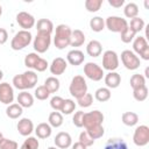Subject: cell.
Segmentation results:
<instances>
[{
    "label": "cell",
    "mask_w": 149,
    "mask_h": 149,
    "mask_svg": "<svg viewBox=\"0 0 149 149\" xmlns=\"http://www.w3.org/2000/svg\"><path fill=\"white\" fill-rule=\"evenodd\" d=\"M71 28L66 24H58L56 27V33L54 37L55 47L59 50L65 49L68 45H70V37H71Z\"/></svg>",
    "instance_id": "1"
},
{
    "label": "cell",
    "mask_w": 149,
    "mask_h": 149,
    "mask_svg": "<svg viewBox=\"0 0 149 149\" xmlns=\"http://www.w3.org/2000/svg\"><path fill=\"white\" fill-rule=\"evenodd\" d=\"M69 91H70V94L72 97H74L76 99L86 94L87 93V84H86V80L84 79V77L79 76V74L74 76L71 80Z\"/></svg>",
    "instance_id": "2"
},
{
    "label": "cell",
    "mask_w": 149,
    "mask_h": 149,
    "mask_svg": "<svg viewBox=\"0 0 149 149\" xmlns=\"http://www.w3.org/2000/svg\"><path fill=\"white\" fill-rule=\"evenodd\" d=\"M31 34L29 30H20L17 31L14 37L12 38V42H10V48L13 50H22L24 49L26 47L29 45V43L31 42Z\"/></svg>",
    "instance_id": "3"
},
{
    "label": "cell",
    "mask_w": 149,
    "mask_h": 149,
    "mask_svg": "<svg viewBox=\"0 0 149 149\" xmlns=\"http://www.w3.org/2000/svg\"><path fill=\"white\" fill-rule=\"evenodd\" d=\"M105 26L107 27L108 30L113 31V33H122L127 27H128V22L126 19L120 17V16H108L105 21Z\"/></svg>",
    "instance_id": "4"
},
{
    "label": "cell",
    "mask_w": 149,
    "mask_h": 149,
    "mask_svg": "<svg viewBox=\"0 0 149 149\" xmlns=\"http://www.w3.org/2000/svg\"><path fill=\"white\" fill-rule=\"evenodd\" d=\"M50 43H51V35L50 34L37 33L36 37L34 38L33 45H34V49L37 54H43L49 49Z\"/></svg>",
    "instance_id": "5"
},
{
    "label": "cell",
    "mask_w": 149,
    "mask_h": 149,
    "mask_svg": "<svg viewBox=\"0 0 149 149\" xmlns=\"http://www.w3.org/2000/svg\"><path fill=\"white\" fill-rule=\"evenodd\" d=\"M133 142L137 147H144L149 143V127L146 125L136 127L133 135Z\"/></svg>",
    "instance_id": "6"
},
{
    "label": "cell",
    "mask_w": 149,
    "mask_h": 149,
    "mask_svg": "<svg viewBox=\"0 0 149 149\" xmlns=\"http://www.w3.org/2000/svg\"><path fill=\"white\" fill-rule=\"evenodd\" d=\"M121 62L128 70H136L141 64L137 55L130 50H123L121 52Z\"/></svg>",
    "instance_id": "7"
},
{
    "label": "cell",
    "mask_w": 149,
    "mask_h": 149,
    "mask_svg": "<svg viewBox=\"0 0 149 149\" xmlns=\"http://www.w3.org/2000/svg\"><path fill=\"white\" fill-rule=\"evenodd\" d=\"M133 49L137 55H140V57L142 59L149 61V44H148L146 37H143V36L135 37V40L133 42Z\"/></svg>",
    "instance_id": "8"
},
{
    "label": "cell",
    "mask_w": 149,
    "mask_h": 149,
    "mask_svg": "<svg viewBox=\"0 0 149 149\" xmlns=\"http://www.w3.org/2000/svg\"><path fill=\"white\" fill-rule=\"evenodd\" d=\"M102 122H104V114L98 109L84 114V127H85V129L91 128V127H95V126H101Z\"/></svg>",
    "instance_id": "9"
},
{
    "label": "cell",
    "mask_w": 149,
    "mask_h": 149,
    "mask_svg": "<svg viewBox=\"0 0 149 149\" xmlns=\"http://www.w3.org/2000/svg\"><path fill=\"white\" fill-rule=\"evenodd\" d=\"M119 66V57L118 54L113 50H106L102 55V68L105 70L114 71Z\"/></svg>",
    "instance_id": "10"
},
{
    "label": "cell",
    "mask_w": 149,
    "mask_h": 149,
    "mask_svg": "<svg viewBox=\"0 0 149 149\" xmlns=\"http://www.w3.org/2000/svg\"><path fill=\"white\" fill-rule=\"evenodd\" d=\"M84 73L87 78H90L93 81H99L104 77V70L95 63L88 62L84 65Z\"/></svg>",
    "instance_id": "11"
},
{
    "label": "cell",
    "mask_w": 149,
    "mask_h": 149,
    "mask_svg": "<svg viewBox=\"0 0 149 149\" xmlns=\"http://www.w3.org/2000/svg\"><path fill=\"white\" fill-rule=\"evenodd\" d=\"M14 100V91L10 84L3 81L0 83V102L5 105H10Z\"/></svg>",
    "instance_id": "12"
},
{
    "label": "cell",
    "mask_w": 149,
    "mask_h": 149,
    "mask_svg": "<svg viewBox=\"0 0 149 149\" xmlns=\"http://www.w3.org/2000/svg\"><path fill=\"white\" fill-rule=\"evenodd\" d=\"M16 22L23 30H29L35 26V17L27 12H20L16 15Z\"/></svg>",
    "instance_id": "13"
},
{
    "label": "cell",
    "mask_w": 149,
    "mask_h": 149,
    "mask_svg": "<svg viewBox=\"0 0 149 149\" xmlns=\"http://www.w3.org/2000/svg\"><path fill=\"white\" fill-rule=\"evenodd\" d=\"M16 128H17V132L22 136H29L34 130V123H33V121L30 119L23 118L17 122Z\"/></svg>",
    "instance_id": "14"
},
{
    "label": "cell",
    "mask_w": 149,
    "mask_h": 149,
    "mask_svg": "<svg viewBox=\"0 0 149 149\" xmlns=\"http://www.w3.org/2000/svg\"><path fill=\"white\" fill-rule=\"evenodd\" d=\"M54 142H55V144H56L57 148H59V149H66V148H69L72 144V139H71V136H70L69 133L61 132V133H58L56 135Z\"/></svg>",
    "instance_id": "15"
},
{
    "label": "cell",
    "mask_w": 149,
    "mask_h": 149,
    "mask_svg": "<svg viewBox=\"0 0 149 149\" xmlns=\"http://www.w3.org/2000/svg\"><path fill=\"white\" fill-rule=\"evenodd\" d=\"M66 61L62 57H57L52 61V63L50 64V72L55 76H59V74H63L64 71L66 70Z\"/></svg>",
    "instance_id": "16"
},
{
    "label": "cell",
    "mask_w": 149,
    "mask_h": 149,
    "mask_svg": "<svg viewBox=\"0 0 149 149\" xmlns=\"http://www.w3.org/2000/svg\"><path fill=\"white\" fill-rule=\"evenodd\" d=\"M84 52L80 51V50H77V49H73V50H70L66 55V61L71 64V65H80L83 62H84Z\"/></svg>",
    "instance_id": "17"
},
{
    "label": "cell",
    "mask_w": 149,
    "mask_h": 149,
    "mask_svg": "<svg viewBox=\"0 0 149 149\" xmlns=\"http://www.w3.org/2000/svg\"><path fill=\"white\" fill-rule=\"evenodd\" d=\"M121 83V76L115 72V71H111L105 76V84L107 86V88H116Z\"/></svg>",
    "instance_id": "18"
},
{
    "label": "cell",
    "mask_w": 149,
    "mask_h": 149,
    "mask_svg": "<svg viewBox=\"0 0 149 149\" xmlns=\"http://www.w3.org/2000/svg\"><path fill=\"white\" fill-rule=\"evenodd\" d=\"M101 51H102V45L99 41L97 40H92L88 42L87 47H86V52L88 56L91 57H98L101 55Z\"/></svg>",
    "instance_id": "19"
},
{
    "label": "cell",
    "mask_w": 149,
    "mask_h": 149,
    "mask_svg": "<svg viewBox=\"0 0 149 149\" xmlns=\"http://www.w3.org/2000/svg\"><path fill=\"white\" fill-rule=\"evenodd\" d=\"M17 104L23 108H29L34 105V97L27 91H22L17 95Z\"/></svg>",
    "instance_id": "20"
},
{
    "label": "cell",
    "mask_w": 149,
    "mask_h": 149,
    "mask_svg": "<svg viewBox=\"0 0 149 149\" xmlns=\"http://www.w3.org/2000/svg\"><path fill=\"white\" fill-rule=\"evenodd\" d=\"M36 29L37 33H44V34H50L54 30V23L49 19H40L36 23Z\"/></svg>",
    "instance_id": "21"
},
{
    "label": "cell",
    "mask_w": 149,
    "mask_h": 149,
    "mask_svg": "<svg viewBox=\"0 0 149 149\" xmlns=\"http://www.w3.org/2000/svg\"><path fill=\"white\" fill-rule=\"evenodd\" d=\"M22 79H23V83L26 85V88H33L37 84L38 77L34 71H29L28 70V71L22 73Z\"/></svg>",
    "instance_id": "22"
},
{
    "label": "cell",
    "mask_w": 149,
    "mask_h": 149,
    "mask_svg": "<svg viewBox=\"0 0 149 149\" xmlns=\"http://www.w3.org/2000/svg\"><path fill=\"white\" fill-rule=\"evenodd\" d=\"M85 42V35L80 29H74L71 33L70 37V45L71 47H80Z\"/></svg>",
    "instance_id": "23"
},
{
    "label": "cell",
    "mask_w": 149,
    "mask_h": 149,
    "mask_svg": "<svg viewBox=\"0 0 149 149\" xmlns=\"http://www.w3.org/2000/svg\"><path fill=\"white\" fill-rule=\"evenodd\" d=\"M51 126L47 122H42V123H38L37 127L35 128V133H36V136L38 139H48L50 135H51Z\"/></svg>",
    "instance_id": "24"
},
{
    "label": "cell",
    "mask_w": 149,
    "mask_h": 149,
    "mask_svg": "<svg viewBox=\"0 0 149 149\" xmlns=\"http://www.w3.org/2000/svg\"><path fill=\"white\" fill-rule=\"evenodd\" d=\"M104 149H128V146L122 139L114 137V139H109L106 142Z\"/></svg>",
    "instance_id": "25"
},
{
    "label": "cell",
    "mask_w": 149,
    "mask_h": 149,
    "mask_svg": "<svg viewBox=\"0 0 149 149\" xmlns=\"http://www.w3.org/2000/svg\"><path fill=\"white\" fill-rule=\"evenodd\" d=\"M121 120H122L123 125H126L128 127H133L139 122V115L134 112H125L121 116Z\"/></svg>",
    "instance_id": "26"
},
{
    "label": "cell",
    "mask_w": 149,
    "mask_h": 149,
    "mask_svg": "<svg viewBox=\"0 0 149 149\" xmlns=\"http://www.w3.org/2000/svg\"><path fill=\"white\" fill-rule=\"evenodd\" d=\"M22 112L23 109L19 104H10L6 108V114L9 119H17L19 116H21Z\"/></svg>",
    "instance_id": "27"
},
{
    "label": "cell",
    "mask_w": 149,
    "mask_h": 149,
    "mask_svg": "<svg viewBox=\"0 0 149 149\" xmlns=\"http://www.w3.org/2000/svg\"><path fill=\"white\" fill-rule=\"evenodd\" d=\"M59 85H61L59 84V80L56 77H54V76L48 77L45 79V81H44V86L47 87V90L49 91V93H56L59 90Z\"/></svg>",
    "instance_id": "28"
},
{
    "label": "cell",
    "mask_w": 149,
    "mask_h": 149,
    "mask_svg": "<svg viewBox=\"0 0 149 149\" xmlns=\"http://www.w3.org/2000/svg\"><path fill=\"white\" fill-rule=\"evenodd\" d=\"M123 13H125V16L128 17V19H134V17H137V14H139V6L135 3V2H128L125 8H123Z\"/></svg>",
    "instance_id": "29"
},
{
    "label": "cell",
    "mask_w": 149,
    "mask_h": 149,
    "mask_svg": "<svg viewBox=\"0 0 149 149\" xmlns=\"http://www.w3.org/2000/svg\"><path fill=\"white\" fill-rule=\"evenodd\" d=\"M48 121H49V125H50L51 127L58 128V127H61V126L63 125V115H62V113L56 112V111H55V112H51V113L49 114Z\"/></svg>",
    "instance_id": "30"
},
{
    "label": "cell",
    "mask_w": 149,
    "mask_h": 149,
    "mask_svg": "<svg viewBox=\"0 0 149 149\" xmlns=\"http://www.w3.org/2000/svg\"><path fill=\"white\" fill-rule=\"evenodd\" d=\"M90 28L95 31V33H99L104 28H105V21L101 16H94L90 20Z\"/></svg>",
    "instance_id": "31"
},
{
    "label": "cell",
    "mask_w": 149,
    "mask_h": 149,
    "mask_svg": "<svg viewBox=\"0 0 149 149\" xmlns=\"http://www.w3.org/2000/svg\"><path fill=\"white\" fill-rule=\"evenodd\" d=\"M94 97H95V99L98 101L105 102V101H107V100L111 99V90L107 88V87H100V88H98L95 91Z\"/></svg>",
    "instance_id": "32"
},
{
    "label": "cell",
    "mask_w": 149,
    "mask_h": 149,
    "mask_svg": "<svg viewBox=\"0 0 149 149\" xmlns=\"http://www.w3.org/2000/svg\"><path fill=\"white\" fill-rule=\"evenodd\" d=\"M128 27L130 29H133L137 34V33H140L141 30H143L146 28V23H144L143 19H141V17L137 16V17H134V19L130 20V23L128 24Z\"/></svg>",
    "instance_id": "33"
},
{
    "label": "cell",
    "mask_w": 149,
    "mask_h": 149,
    "mask_svg": "<svg viewBox=\"0 0 149 149\" xmlns=\"http://www.w3.org/2000/svg\"><path fill=\"white\" fill-rule=\"evenodd\" d=\"M133 97L136 101H144L148 98V87L144 85V86L133 90Z\"/></svg>",
    "instance_id": "34"
},
{
    "label": "cell",
    "mask_w": 149,
    "mask_h": 149,
    "mask_svg": "<svg viewBox=\"0 0 149 149\" xmlns=\"http://www.w3.org/2000/svg\"><path fill=\"white\" fill-rule=\"evenodd\" d=\"M144 85H146V78L142 74L135 73V74L132 76V78H130V86H132L133 90L139 88V87L144 86Z\"/></svg>",
    "instance_id": "35"
},
{
    "label": "cell",
    "mask_w": 149,
    "mask_h": 149,
    "mask_svg": "<svg viewBox=\"0 0 149 149\" xmlns=\"http://www.w3.org/2000/svg\"><path fill=\"white\" fill-rule=\"evenodd\" d=\"M74 109H76V102L72 99H64L63 105H62V108H61V112L63 114L69 115L72 112H74Z\"/></svg>",
    "instance_id": "36"
},
{
    "label": "cell",
    "mask_w": 149,
    "mask_h": 149,
    "mask_svg": "<svg viewBox=\"0 0 149 149\" xmlns=\"http://www.w3.org/2000/svg\"><path fill=\"white\" fill-rule=\"evenodd\" d=\"M102 5V0H86L85 1V8L90 13H95L100 9Z\"/></svg>",
    "instance_id": "37"
},
{
    "label": "cell",
    "mask_w": 149,
    "mask_h": 149,
    "mask_svg": "<svg viewBox=\"0 0 149 149\" xmlns=\"http://www.w3.org/2000/svg\"><path fill=\"white\" fill-rule=\"evenodd\" d=\"M86 132H87V134H88L93 140H97V139L102 137V135H104V133H105L102 125H101V126H95V127L87 128Z\"/></svg>",
    "instance_id": "38"
},
{
    "label": "cell",
    "mask_w": 149,
    "mask_h": 149,
    "mask_svg": "<svg viewBox=\"0 0 149 149\" xmlns=\"http://www.w3.org/2000/svg\"><path fill=\"white\" fill-rule=\"evenodd\" d=\"M38 140L34 136H28L24 142L22 143V146L20 147V149H38Z\"/></svg>",
    "instance_id": "39"
},
{
    "label": "cell",
    "mask_w": 149,
    "mask_h": 149,
    "mask_svg": "<svg viewBox=\"0 0 149 149\" xmlns=\"http://www.w3.org/2000/svg\"><path fill=\"white\" fill-rule=\"evenodd\" d=\"M38 59H40V56L36 52H30L24 57V65L29 69H34V66Z\"/></svg>",
    "instance_id": "40"
},
{
    "label": "cell",
    "mask_w": 149,
    "mask_h": 149,
    "mask_svg": "<svg viewBox=\"0 0 149 149\" xmlns=\"http://www.w3.org/2000/svg\"><path fill=\"white\" fill-rule=\"evenodd\" d=\"M34 93H35V98L38 99V100H45V99H48L49 95H50L49 91L47 90V87H45L44 85L37 86V87L35 88V92H34Z\"/></svg>",
    "instance_id": "41"
},
{
    "label": "cell",
    "mask_w": 149,
    "mask_h": 149,
    "mask_svg": "<svg viewBox=\"0 0 149 149\" xmlns=\"http://www.w3.org/2000/svg\"><path fill=\"white\" fill-rule=\"evenodd\" d=\"M135 35H136V33H135L133 29H130L129 27H127V28L121 33V41H122L123 43H130V42L134 40Z\"/></svg>",
    "instance_id": "42"
},
{
    "label": "cell",
    "mask_w": 149,
    "mask_h": 149,
    "mask_svg": "<svg viewBox=\"0 0 149 149\" xmlns=\"http://www.w3.org/2000/svg\"><path fill=\"white\" fill-rule=\"evenodd\" d=\"M77 102H78V105H79L80 107H84V108L90 107V106L92 105V102H93V97H92L91 93H86V94H84L83 97L78 98V99H77Z\"/></svg>",
    "instance_id": "43"
},
{
    "label": "cell",
    "mask_w": 149,
    "mask_h": 149,
    "mask_svg": "<svg viewBox=\"0 0 149 149\" xmlns=\"http://www.w3.org/2000/svg\"><path fill=\"white\" fill-rule=\"evenodd\" d=\"M84 112L83 111H78V112H76L74 113V115L72 116V122H73V125L76 126V127H78V128H81V127H84Z\"/></svg>",
    "instance_id": "44"
},
{
    "label": "cell",
    "mask_w": 149,
    "mask_h": 149,
    "mask_svg": "<svg viewBox=\"0 0 149 149\" xmlns=\"http://www.w3.org/2000/svg\"><path fill=\"white\" fill-rule=\"evenodd\" d=\"M0 149H19V146L15 141L2 137L0 141Z\"/></svg>",
    "instance_id": "45"
},
{
    "label": "cell",
    "mask_w": 149,
    "mask_h": 149,
    "mask_svg": "<svg viewBox=\"0 0 149 149\" xmlns=\"http://www.w3.org/2000/svg\"><path fill=\"white\" fill-rule=\"evenodd\" d=\"M79 142L83 143L85 147H91V146H93L94 140L87 134L86 130H84V132H81L80 135H79Z\"/></svg>",
    "instance_id": "46"
},
{
    "label": "cell",
    "mask_w": 149,
    "mask_h": 149,
    "mask_svg": "<svg viewBox=\"0 0 149 149\" xmlns=\"http://www.w3.org/2000/svg\"><path fill=\"white\" fill-rule=\"evenodd\" d=\"M63 101H64V99H63L62 97L55 95V97H52L51 100H50V106H51L56 112H58V111H61V108H62Z\"/></svg>",
    "instance_id": "47"
},
{
    "label": "cell",
    "mask_w": 149,
    "mask_h": 149,
    "mask_svg": "<svg viewBox=\"0 0 149 149\" xmlns=\"http://www.w3.org/2000/svg\"><path fill=\"white\" fill-rule=\"evenodd\" d=\"M13 85L15 88L17 90H21V91H26V85L23 83V79H22V74H16L14 78H13Z\"/></svg>",
    "instance_id": "48"
},
{
    "label": "cell",
    "mask_w": 149,
    "mask_h": 149,
    "mask_svg": "<svg viewBox=\"0 0 149 149\" xmlns=\"http://www.w3.org/2000/svg\"><path fill=\"white\" fill-rule=\"evenodd\" d=\"M48 62L44 59V58H41L40 57V59L37 61V63L35 64V66H34V69L37 71V72H43V71H45L47 70V68H48Z\"/></svg>",
    "instance_id": "49"
},
{
    "label": "cell",
    "mask_w": 149,
    "mask_h": 149,
    "mask_svg": "<svg viewBox=\"0 0 149 149\" xmlns=\"http://www.w3.org/2000/svg\"><path fill=\"white\" fill-rule=\"evenodd\" d=\"M8 40V33L5 28H0V44H5Z\"/></svg>",
    "instance_id": "50"
},
{
    "label": "cell",
    "mask_w": 149,
    "mask_h": 149,
    "mask_svg": "<svg viewBox=\"0 0 149 149\" xmlns=\"http://www.w3.org/2000/svg\"><path fill=\"white\" fill-rule=\"evenodd\" d=\"M108 3L114 8H120L121 6H123L125 0H108Z\"/></svg>",
    "instance_id": "51"
},
{
    "label": "cell",
    "mask_w": 149,
    "mask_h": 149,
    "mask_svg": "<svg viewBox=\"0 0 149 149\" xmlns=\"http://www.w3.org/2000/svg\"><path fill=\"white\" fill-rule=\"evenodd\" d=\"M72 149H87V147H85L83 143H80L78 141V142H76V143L72 144Z\"/></svg>",
    "instance_id": "52"
},
{
    "label": "cell",
    "mask_w": 149,
    "mask_h": 149,
    "mask_svg": "<svg viewBox=\"0 0 149 149\" xmlns=\"http://www.w3.org/2000/svg\"><path fill=\"white\" fill-rule=\"evenodd\" d=\"M144 74H146V77H147V78H149V68H147V69H146Z\"/></svg>",
    "instance_id": "53"
},
{
    "label": "cell",
    "mask_w": 149,
    "mask_h": 149,
    "mask_svg": "<svg viewBox=\"0 0 149 149\" xmlns=\"http://www.w3.org/2000/svg\"><path fill=\"white\" fill-rule=\"evenodd\" d=\"M2 77H3V72H2L1 70H0V80L2 79Z\"/></svg>",
    "instance_id": "54"
},
{
    "label": "cell",
    "mask_w": 149,
    "mask_h": 149,
    "mask_svg": "<svg viewBox=\"0 0 149 149\" xmlns=\"http://www.w3.org/2000/svg\"><path fill=\"white\" fill-rule=\"evenodd\" d=\"M48 149H58V148H57V147H49Z\"/></svg>",
    "instance_id": "55"
},
{
    "label": "cell",
    "mask_w": 149,
    "mask_h": 149,
    "mask_svg": "<svg viewBox=\"0 0 149 149\" xmlns=\"http://www.w3.org/2000/svg\"><path fill=\"white\" fill-rule=\"evenodd\" d=\"M1 14H2V7H1V5H0V16H1Z\"/></svg>",
    "instance_id": "56"
},
{
    "label": "cell",
    "mask_w": 149,
    "mask_h": 149,
    "mask_svg": "<svg viewBox=\"0 0 149 149\" xmlns=\"http://www.w3.org/2000/svg\"><path fill=\"white\" fill-rule=\"evenodd\" d=\"M2 137H3V136H2V133H1V132H0V141H1V140H2Z\"/></svg>",
    "instance_id": "57"
}]
</instances>
